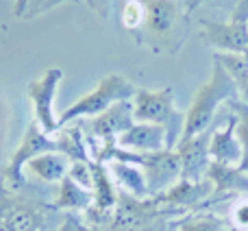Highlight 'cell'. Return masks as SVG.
<instances>
[{
	"label": "cell",
	"mask_w": 248,
	"mask_h": 231,
	"mask_svg": "<svg viewBox=\"0 0 248 231\" xmlns=\"http://www.w3.org/2000/svg\"><path fill=\"white\" fill-rule=\"evenodd\" d=\"M24 190H7L0 185V231H57L65 214L52 201Z\"/></svg>",
	"instance_id": "obj_1"
},
{
	"label": "cell",
	"mask_w": 248,
	"mask_h": 231,
	"mask_svg": "<svg viewBox=\"0 0 248 231\" xmlns=\"http://www.w3.org/2000/svg\"><path fill=\"white\" fill-rule=\"evenodd\" d=\"M146 22L141 33L148 37L153 48H166L174 55L181 44L187 39L189 9L185 0H144Z\"/></svg>",
	"instance_id": "obj_2"
},
{
	"label": "cell",
	"mask_w": 248,
	"mask_h": 231,
	"mask_svg": "<svg viewBox=\"0 0 248 231\" xmlns=\"http://www.w3.org/2000/svg\"><path fill=\"white\" fill-rule=\"evenodd\" d=\"M233 99H237L235 85H233L231 77L227 74V70L220 66V61L214 59L209 81L196 90L192 105H189L187 114H185L183 137H192L198 135V133L209 131L218 109Z\"/></svg>",
	"instance_id": "obj_3"
},
{
	"label": "cell",
	"mask_w": 248,
	"mask_h": 231,
	"mask_svg": "<svg viewBox=\"0 0 248 231\" xmlns=\"http://www.w3.org/2000/svg\"><path fill=\"white\" fill-rule=\"evenodd\" d=\"M131 103H133V118H135V122H148V124L163 127L168 131L170 148H176L179 140L183 137L185 114H181L176 109L172 87H161V90L137 87Z\"/></svg>",
	"instance_id": "obj_4"
},
{
	"label": "cell",
	"mask_w": 248,
	"mask_h": 231,
	"mask_svg": "<svg viewBox=\"0 0 248 231\" xmlns=\"http://www.w3.org/2000/svg\"><path fill=\"white\" fill-rule=\"evenodd\" d=\"M137 87L133 83H128L120 74H107L90 94L81 96L78 100H74L63 114L59 116V129L63 124L78 122L85 118H96V116L105 114L107 109H111L113 105L124 103V100H133Z\"/></svg>",
	"instance_id": "obj_5"
},
{
	"label": "cell",
	"mask_w": 248,
	"mask_h": 231,
	"mask_svg": "<svg viewBox=\"0 0 248 231\" xmlns=\"http://www.w3.org/2000/svg\"><path fill=\"white\" fill-rule=\"evenodd\" d=\"M48 150H57L55 135L44 133L42 127L35 120H31L20 144H17L16 153L11 155L7 166L0 170V185L7 190H24L29 185V179L24 175V166L31 159H35L37 155L48 153Z\"/></svg>",
	"instance_id": "obj_6"
},
{
	"label": "cell",
	"mask_w": 248,
	"mask_h": 231,
	"mask_svg": "<svg viewBox=\"0 0 248 231\" xmlns=\"http://www.w3.org/2000/svg\"><path fill=\"white\" fill-rule=\"evenodd\" d=\"M61 81H63V70L48 68L42 77L31 81L26 87V96L33 103V120L48 135H55L59 131V116L55 112V99Z\"/></svg>",
	"instance_id": "obj_7"
},
{
	"label": "cell",
	"mask_w": 248,
	"mask_h": 231,
	"mask_svg": "<svg viewBox=\"0 0 248 231\" xmlns=\"http://www.w3.org/2000/svg\"><path fill=\"white\" fill-rule=\"evenodd\" d=\"M83 131L87 135V144H116V140L122 135L126 129H131L135 124L133 118V103L124 100V103L113 105L111 109H107L105 114L90 118L87 122H83Z\"/></svg>",
	"instance_id": "obj_8"
},
{
	"label": "cell",
	"mask_w": 248,
	"mask_h": 231,
	"mask_svg": "<svg viewBox=\"0 0 248 231\" xmlns=\"http://www.w3.org/2000/svg\"><path fill=\"white\" fill-rule=\"evenodd\" d=\"M201 37L220 55H242L248 50V22L201 20Z\"/></svg>",
	"instance_id": "obj_9"
},
{
	"label": "cell",
	"mask_w": 248,
	"mask_h": 231,
	"mask_svg": "<svg viewBox=\"0 0 248 231\" xmlns=\"http://www.w3.org/2000/svg\"><path fill=\"white\" fill-rule=\"evenodd\" d=\"M211 131L198 133L192 137H181L176 144V155L181 162V179L183 181H201L205 179L207 168L211 164L209 157V140H211Z\"/></svg>",
	"instance_id": "obj_10"
},
{
	"label": "cell",
	"mask_w": 248,
	"mask_h": 231,
	"mask_svg": "<svg viewBox=\"0 0 248 231\" xmlns=\"http://www.w3.org/2000/svg\"><path fill=\"white\" fill-rule=\"evenodd\" d=\"M207 179L214 185V194H211V203L227 201V198L248 197V172L242 170L240 166H222V164L211 162L207 168Z\"/></svg>",
	"instance_id": "obj_11"
},
{
	"label": "cell",
	"mask_w": 248,
	"mask_h": 231,
	"mask_svg": "<svg viewBox=\"0 0 248 231\" xmlns=\"http://www.w3.org/2000/svg\"><path fill=\"white\" fill-rule=\"evenodd\" d=\"M237 118L231 112L227 118V124L222 129H214L209 140V157L211 162L222 164V166H242L244 162V148L237 140Z\"/></svg>",
	"instance_id": "obj_12"
},
{
	"label": "cell",
	"mask_w": 248,
	"mask_h": 231,
	"mask_svg": "<svg viewBox=\"0 0 248 231\" xmlns=\"http://www.w3.org/2000/svg\"><path fill=\"white\" fill-rule=\"evenodd\" d=\"M116 146L131 150V153H157V150L170 148V142H168V131L163 127L148 122H135L118 137Z\"/></svg>",
	"instance_id": "obj_13"
},
{
	"label": "cell",
	"mask_w": 248,
	"mask_h": 231,
	"mask_svg": "<svg viewBox=\"0 0 248 231\" xmlns=\"http://www.w3.org/2000/svg\"><path fill=\"white\" fill-rule=\"evenodd\" d=\"M68 170H70V159L65 155H61L59 150H48L44 155H37L24 166L26 179L33 177V179L42 181V183H57V185L68 177Z\"/></svg>",
	"instance_id": "obj_14"
},
{
	"label": "cell",
	"mask_w": 248,
	"mask_h": 231,
	"mask_svg": "<svg viewBox=\"0 0 248 231\" xmlns=\"http://www.w3.org/2000/svg\"><path fill=\"white\" fill-rule=\"evenodd\" d=\"M55 142H57V150L61 155H65L70 162H92L90 144H87V135L83 131L81 120L63 124L55 133Z\"/></svg>",
	"instance_id": "obj_15"
},
{
	"label": "cell",
	"mask_w": 248,
	"mask_h": 231,
	"mask_svg": "<svg viewBox=\"0 0 248 231\" xmlns=\"http://www.w3.org/2000/svg\"><path fill=\"white\" fill-rule=\"evenodd\" d=\"M94 203V194L92 190L83 188L81 183L72 181L70 177H65L57 188V197L52 198V205L63 214H77L81 216L85 210H90Z\"/></svg>",
	"instance_id": "obj_16"
},
{
	"label": "cell",
	"mask_w": 248,
	"mask_h": 231,
	"mask_svg": "<svg viewBox=\"0 0 248 231\" xmlns=\"http://www.w3.org/2000/svg\"><path fill=\"white\" fill-rule=\"evenodd\" d=\"M107 168H109V172H111V177L120 192H126L135 198H150L148 185H146V177L140 166L128 164V162H120V159H113V162H107Z\"/></svg>",
	"instance_id": "obj_17"
},
{
	"label": "cell",
	"mask_w": 248,
	"mask_h": 231,
	"mask_svg": "<svg viewBox=\"0 0 248 231\" xmlns=\"http://www.w3.org/2000/svg\"><path fill=\"white\" fill-rule=\"evenodd\" d=\"M92 194H94V203L92 205L105 212H113L118 205V190L116 181H113L111 172H109L107 164L94 162V185H92Z\"/></svg>",
	"instance_id": "obj_18"
},
{
	"label": "cell",
	"mask_w": 248,
	"mask_h": 231,
	"mask_svg": "<svg viewBox=\"0 0 248 231\" xmlns=\"http://www.w3.org/2000/svg\"><path fill=\"white\" fill-rule=\"evenodd\" d=\"M231 227H227L224 218L216 214H201V212H194L187 214L185 218L176 220L174 231H229Z\"/></svg>",
	"instance_id": "obj_19"
},
{
	"label": "cell",
	"mask_w": 248,
	"mask_h": 231,
	"mask_svg": "<svg viewBox=\"0 0 248 231\" xmlns=\"http://www.w3.org/2000/svg\"><path fill=\"white\" fill-rule=\"evenodd\" d=\"M120 20L126 31H140L146 22V2L144 0H126L122 4Z\"/></svg>",
	"instance_id": "obj_20"
},
{
	"label": "cell",
	"mask_w": 248,
	"mask_h": 231,
	"mask_svg": "<svg viewBox=\"0 0 248 231\" xmlns=\"http://www.w3.org/2000/svg\"><path fill=\"white\" fill-rule=\"evenodd\" d=\"M229 107H231V112L235 114L237 118V140L242 142V148H244V155L248 153V105H244L240 99H233L229 100Z\"/></svg>",
	"instance_id": "obj_21"
},
{
	"label": "cell",
	"mask_w": 248,
	"mask_h": 231,
	"mask_svg": "<svg viewBox=\"0 0 248 231\" xmlns=\"http://www.w3.org/2000/svg\"><path fill=\"white\" fill-rule=\"evenodd\" d=\"M229 223L233 231H248V197L233 198L229 210Z\"/></svg>",
	"instance_id": "obj_22"
},
{
	"label": "cell",
	"mask_w": 248,
	"mask_h": 231,
	"mask_svg": "<svg viewBox=\"0 0 248 231\" xmlns=\"http://www.w3.org/2000/svg\"><path fill=\"white\" fill-rule=\"evenodd\" d=\"M68 177L77 183H81L83 188L92 190V185H94V162H70Z\"/></svg>",
	"instance_id": "obj_23"
},
{
	"label": "cell",
	"mask_w": 248,
	"mask_h": 231,
	"mask_svg": "<svg viewBox=\"0 0 248 231\" xmlns=\"http://www.w3.org/2000/svg\"><path fill=\"white\" fill-rule=\"evenodd\" d=\"M63 2H81V0H29V7H26V13L22 20H35L42 13L52 11L55 7H59Z\"/></svg>",
	"instance_id": "obj_24"
},
{
	"label": "cell",
	"mask_w": 248,
	"mask_h": 231,
	"mask_svg": "<svg viewBox=\"0 0 248 231\" xmlns=\"http://www.w3.org/2000/svg\"><path fill=\"white\" fill-rule=\"evenodd\" d=\"M185 4H187L189 11H194L198 7H229L233 11L237 0H185Z\"/></svg>",
	"instance_id": "obj_25"
},
{
	"label": "cell",
	"mask_w": 248,
	"mask_h": 231,
	"mask_svg": "<svg viewBox=\"0 0 248 231\" xmlns=\"http://www.w3.org/2000/svg\"><path fill=\"white\" fill-rule=\"evenodd\" d=\"M229 20H240V22H248V0H237L235 9L231 11Z\"/></svg>",
	"instance_id": "obj_26"
},
{
	"label": "cell",
	"mask_w": 248,
	"mask_h": 231,
	"mask_svg": "<svg viewBox=\"0 0 248 231\" xmlns=\"http://www.w3.org/2000/svg\"><path fill=\"white\" fill-rule=\"evenodd\" d=\"M87 7L96 11L100 17H109V0H85Z\"/></svg>",
	"instance_id": "obj_27"
},
{
	"label": "cell",
	"mask_w": 248,
	"mask_h": 231,
	"mask_svg": "<svg viewBox=\"0 0 248 231\" xmlns=\"http://www.w3.org/2000/svg\"><path fill=\"white\" fill-rule=\"evenodd\" d=\"M78 220H81V216H77V214H65L63 223L59 225V229H57V231H78Z\"/></svg>",
	"instance_id": "obj_28"
},
{
	"label": "cell",
	"mask_w": 248,
	"mask_h": 231,
	"mask_svg": "<svg viewBox=\"0 0 248 231\" xmlns=\"http://www.w3.org/2000/svg\"><path fill=\"white\" fill-rule=\"evenodd\" d=\"M26 7H29V0H16V7H13V13H16V17H24Z\"/></svg>",
	"instance_id": "obj_29"
},
{
	"label": "cell",
	"mask_w": 248,
	"mask_h": 231,
	"mask_svg": "<svg viewBox=\"0 0 248 231\" xmlns=\"http://www.w3.org/2000/svg\"><path fill=\"white\" fill-rule=\"evenodd\" d=\"M78 231H107V229L92 227V225H87V223H83V220H78Z\"/></svg>",
	"instance_id": "obj_30"
},
{
	"label": "cell",
	"mask_w": 248,
	"mask_h": 231,
	"mask_svg": "<svg viewBox=\"0 0 248 231\" xmlns=\"http://www.w3.org/2000/svg\"><path fill=\"white\" fill-rule=\"evenodd\" d=\"M240 168H242V170H246V172H248V153L244 155V162H242V166H240Z\"/></svg>",
	"instance_id": "obj_31"
},
{
	"label": "cell",
	"mask_w": 248,
	"mask_h": 231,
	"mask_svg": "<svg viewBox=\"0 0 248 231\" xmlns=\"http://www.w3.org/2000/svg\"><path fill=\"white\" fill-rule=\"evenodd\" d=\"M229 231H233V229H229Z\"/></svg>",
	"instance_id": "obj_32"
}]
</instances>
